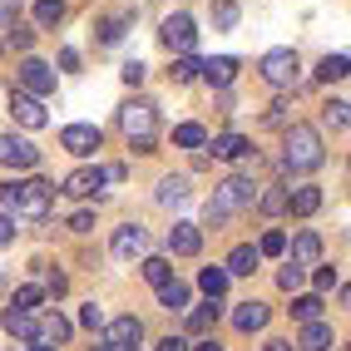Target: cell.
I'll return each instance as SVG.
<instances>
[{
  "instance_id": "6da1fadb",
  "label": "cell",
  "mask_w": 351,
  "mask_h": 351,
  "mask_svg": "<svg viewBox=\"0 0 351 351\" xmlns=\"http://www.w3.org/2000/svg\"><path fill=\"white\" fill-rule=\"evenodd\" d=\"M322 129L317 124H292L282 129V173H312L322 169Z\"/></svg>"
},
{
  "instance_id": "7a4b0ae2",
  "label": "cell",
  "mask_w": 351,
  "mask_h": 351,
  "mask_svg": "<svg viewBox=\"0 0 351 351\" xmlns=\"http://www.w3.org/2000/svg\"><path fill=\"white\" fill-rule=\"evenodd\" d=\"M119 129H124V138H129L134 154H154V144H158V104L154 99L124 104L119 109Z\"/></svg>"
},
{
  "instance_id": "3957f363",
  "label": "cell",
  "mask_w": 351,
  "mask_h": 351,
  "mask_svg": "<svg viewBox=\"0 0 351 351\" xmlns=\"http://www.w3.org/2000/svg\"><path fill=\"white\" fill-rule=\"evenodd\" d=\"M257 193H263V189H257V178L232 173V178H223L218 189H213V198H208V203L223 208V213L232 218V213H247V208H257Z\"/></svg>"
},
{
  "instance_id": "277c9868",
  "label": "cell",
  "mask_w": 351,
  "mask_h": 351,
  "mask_svg": "<svg viewBox=\"0 0 351 351\" xmlns=\"http://www.w3.org/2000/svg\"><path fill=\"white\" fill-rule=\"evenodd\" d=\"M257 75H263V84H272V89H287L302 75V60H297V50L277 45V50H267L263 60H257Z\"/></svg>"
},
{
  "instance_id": "5b68a950",
  "label": "cell",
  "mask_w": 351,
  "mask_h": 351,
  "mask_svg": "<svg viewBox=\"0 0 351 351\" xmlns=\"http://www.w3.org/2000/svg\"><path fill=\"white\" fill-rule=\"evenodd\" d=\"M15 80H20V89H25L30 99H40V104L50 99V95H55V84H60V80H55V64H50V60H35V55L20 60Z\"/></svg>"
},
{
  "instance_id": "8992f818",
  "label": "cell",
  "mask_w": 351,
  "mask_h": 351,
  "mask_svg": "<svg viewBox=\"0 0 351 351\" xmlns=\"http://www.w3.org/2000/svg\"><path fill=\"white\" fill-rule=\"evenodd\" d=\"M158 40H163V50H173V55H193V45H198V25H193V15H189V10L163 15Z\"/></svg>"
},
{
  "instance_id": "52a82bcc",
  "label": "cell",
  "mask_w": 351,
  "mask_h": 351,
  "mask_svg": "<svg viewBox=\"0 0 351 351\" xmlns=\"http://www.w3.org/2000/svg\"><path fill=\"white\" fill-rule=\"evenodd\" d=\"M0 163L15 173H30V169H40V149L25 134H0Z\"/></svg>"
},
{
  "instance_id": "ba28073f",
  "label": "cell",
  "mask_w": 351,
  "mask_h": 351,
  "mask_svg": "<svg viewBox=\"0 0 351 351\" xmlns=\"http://www.w3.org/2000/svg\"><path fill=\"white\" fill-rule=\"evenodd\" d=\"M109 252L119 257V263H129V257H149V228L144 223H119L109 238Z\"/></svg>"
},
{
  "instance_id": "9c48e42d",
  "label": "cell",
  "mask_w": 351,
  "mask_h": 351,
  "mask_svg": "<svg viewBox=\"0 0 351 351\" xmlns=\"http://www.w3.org/2000/svg\"><path fill=\"white\" fill-rule=\"evenodd\" d=\"M50 198H55V183H45V178H30L25 189H20V208H15V218L45 223V213H50Z\"/></svg>"
},
{
  "instance_id": "30bf717a",
  "label": "cell",
  "mask_w": 351,
  "mask_h": 351,
  "mask_svg": "<svg viewBox=\"0 0 351 351\" xmlns=\"http://www.w3.org/2000/svg\"><path fill=\"white\" fill-rule=\"evenodd\" d=\"M138 341H144V322H138L134 312L104 322V346H109V351H134Z\"/></svg>"
},
{
  "instance_id": "8fae6325",
  "label": "cell",
  "mask_w": 351,
  "mask_h": 351,
  "mask_svg": "<svg viewBox=\"0 0 351 351\" xmlns=\"http://www.w3.org/2000/svg\"><path fill=\"white\" fill-rule=\"evenodd\" d=\"M99 144H104L99 124H64V129H60V149H64V154H75V158H89Z\"/></svg>"
},
{
  "instance_id": "7c38bea8",
  "label": "cell",
  "mask_w": 351,
  "mask_h": 351,
  "mask_svg": "<svg viewBox=\"0 0 351 351\" xmlns=\"http://www.w3.org/2000/svg\"><path fill=\"white\" fill-rule=\"evenodd\" d=\"M208 154H213V158H223V163H252L257 154H252V144H247V138L243 134H213V138H208Z\"/></svg>"
},
{
  "instance_id": "4fadbf2b",
  "label": "cell",
  "mask_w": 351,
  "mask_h": 351,
  "mask_svg": "<svg viewBox=\"0 0 351 351\" xmlns=\"http://www.w3.org/2000/svg\"><path fill=\"white\" fill-rule=\"evenodd\" d=\"M10 119L25 124V129H45V124H50V114H45V104L30 99L25 89H10Z\"/></svg>"
},
{
  "instance_id": "5bb4252c",
  "label": "cell",
  "mask_w": 351,
  "mask_h": 351,
  "mask_svg": "<svg viewBox=\"0 0 351 351\" xmlns=\"http://www.w3.org/2000/svg\"><path fill=\"white\" fill-rule=\"evenodd\" d=\"M238 75H243V60L238 55H213V60H203V69H198V80H208L213 89H228Z\"/></svg>"
},
{
  "instance_id": "9a60e30c",
  "label": "cell",
  "mask_w": 351,
  "mask_h": 351,
  "mask_svg": "<svg viewBox=\"0 0 351 351\" xmlns=\"http://www.w3.org/2000/svg\"><path fill=\"white\" fill-rule=\"evenodd\" d=\"M267 317H272V307L267 302H238V307H232V332H243V337H252V332H263L267 326Z\"/></svg>"
},
{
  "instance_id": "2e32d148",
  "label": "cell",
  "mask_w": 351,
  "mask_h": 351,
  "mask_svg": "<svg viewBox=\"0 0 351 351\" xmlns=\"http://www.w3.org/2000/svg\"><path fill=\"white\" fill-rule=\"evenodd\" d=\"M203 252V228L198 223H173L169 228V257H198Z\"/></svg>"
},
{
  "instance_id": "e0dca14e",
  "label": "cell",
  "mask_w": 351,
  "mask_h": 351,
  "mask_svg": "<svg viewBox=\"0 0 351 351\" xmlns=\"http://www.w3.org/2000/svg\"><path fill=\"white\" fill-rule=\"evenodd\" d=\"M64 193L69 198H89V193H104V169H99V163H95V169H75V173H69L64 178Z\"/></svg>"
},
{
  "instance_id": "ac0fdd59",
  "label": "cell",
  "mask_w": 351,
  "mask_h": 351,
  "mask_svg": "<svg viewBox=\"0 0 351 351\" xmlns=\"http://www.w3.org/2000/svg\"><path fill=\"white\" fill-rule=\"evenodd\" d=\"M287 263H297V267H317V263H322V232L302 228L297 238H292V257H287Z\"/></svg>"
},
{
  "instance_id": "d6986e66",
  "label": "cell",
  "mask_w": 351,
  "mask_h": 351,
  "mask_svg": "<svg viewBox=\"0 0 351 351\" xmlns=\"http://www.w3.org/2000/svg\"><path fill=\"white\" fill-rule=\"evenodd\" d=\"M322 208V189L317 183H297V189H287V213L292 218H312Z\"/></svg>"
},
{
  "instance_id": "ffe728a7",
  "label": "cell",
  "mask_w": 351,
  "mask_h": 351,
  "mask_svg": "<svg viewBox=\"0 0 351 351\" xmlns=\"http://www.w3.org/2000/svg\"><path fill=\"white\" fill-rule=\"evenodd\" d=\"M257 267H263V252H257L252 243H238V247L228 252V263H223V272H228V277H252Z\"/></svg>"
},
{
  "instance_id": "44dd1931",
  "label": "cell",
  "mask_w": 351,
  "mask_h": 351,
  "mask_svg": "<svg viewBox=\"0 0 351 351\" xmlns=\"http://www.w3.org/2000/svg\"><path fill=\"white\" fill-rule=\"evenodd\" d=\"M154 198H158V208H183L189 203V173H163Z\"/></svg>"
},
{
  "instance_id": "7402d4cb",
  "label": "cell",
  "mask_w": 351,
  "mask_h": 351,
  "mask_svg": "<svg viewBox=\"0 0 351 351\" xmlns=\"http://www.w3.org/2000/svg\"><path fill=\"white\" fill-rule=\"evenodd\" d=\"M302 351H326V346H337V326L332 322H307L302 326V337H297Z\"/></svg>"
},
{
  "instance_id": "603a6c76",
  "label": "cell",
  "mask_w": 351,
  "mask_h": 351,
  "mask_svg": "<svg viewBox=\"0 0 351 351\" xmlns=\"http://www.w3.org/2000/svg\"><path fill=\"white\" fill-rule=\"evenodd\" d=\"M0 326H5L10 337H20V341H35V337H40L35 312H15V307H5V312H0Z\"/></svg>"
},
{
  "instance_id": "cb8c5ba5",
  "label": "cell",
  "mask_w": 351,
  "mask_h": 351,
  "mask_svg": "<svg viewBox=\"0 0 351 351\" xmlns=\"http://www.w3.org/2000/svg\"><path fill=\"white\" fill-rule=\"evenodd\" d=\"M223 302H203V307H189V337H213Z\"/></svg>"
},
{
  "instance_id": "d4e9b609",
  "label": "cell",
  "mask_w": 351,
  "mask_h": 351,
  "mask_svg": "<svg viewBox=\"0 0 351 351\" xmlns=\"http://www.w3.org/2000/svg\"><path fill=\"white\" fill-rule=\"evenodd\" d=\"M228 282H232V277L223 272V263H218V267H198V292H203L208 302H223V297H228Z\"/></svg>"
},
{
  "instance_id": "484cf974",
  "label": "cell",
  "mask_w": 351,
  "mask_h": 351,
  "mask_svg": "<svg viewBox=\"0 0 351 351\" xmlns=\"http://www.w3.org/2000/svg\"><path fill=\"white\" fill-rule=\"evenodd\" d=\"M154 292H158V307H163V312H189V282L169 277V282L154 287Z\"/></svg>"
},
{
  "instance_id": "4316f807",
  "label": "cell",
  "mask_w": 351,
  "mask_h": 351,
  "mask_svg": "<svg viewBox=\"0 0 351 351\" xmlns=\"http://www.w3.org/2000/svg\"><path fill=\"white\" fill-rule=\"evenodd\" d=\"M69 337H75V326H69V317H60V312H50L40 322V337L35 341H50V346H64Z\"/></svg>"
},
{
  "instance_id": "83f0119b",
  "label": "cell",
  "mask_w": 351,
  "mask_h": 351,
  "mask_svg": "<svg viewBox=\"0 0 351 351\" xmlns=\"http://www.w3.org/2000/svg\"><path fill=\"white\" fill-rule=\"evenodd\" d=\"M173 149H189V154L208 149V129H203L198 119H189V124H178V129H173Z\"/></svg>"
},
{
  "instance_id": "f1b7e54d",
  "label": "cell",
  "mask_w": 351,
  "mask_h": 351,
  "mask_svg": "<svg viewBox=\"0 0 351 351\" xmlns=\"http://www.w3.org/2000/svg\"><path fill=\"white\" fill-rule=\"evenodd\" d=\"M346 75H351V60H346V55H322V60H317V80H322V84H337V80H346Z\"/></svg>"
},
{
  "instance_id": "f546056e",
  "label": "cell",
  "mask_w": 351,
  "mask_h": 351,
  "mask_svg": "<svg viewBox=\"0 0 351 351\" xmlns=\"http://www.w3.org/2000/svg\"><path fill=\"white\" fill-rule=\"evenodd\" d=\"M322 307H326V302H322L317 292H307V297H297L287 312H292V322H302V326H307V322H322Z\"/></svg>"
},
{
  "instance_id": "4dcf8cb0",
  "label": "cell",
  "mask_w": 351,
  "mask_h": 351,
  "mask_svg": "<svg viewBox=\"0 0 351 351\" xmlns=\"http://www.w3.org/2000/svg\"><path fill=\"white\" fill-rule=\"evenodd\" d=\"M257 213H267V218H282L287 213V189H282V183H272L267 193H257Z\"/></svg>"
},
{
  "instance_id": "1f68e13d",
  "label": "cell",
  "mask_w": 351,
  "mask_h": 351,
  "mask_svg": "<svg viewBox=\"0 0 351 351\" xmlns=\"http://www.w3.org/2000/svg\"><path fill=\"white\" fill-rule=\"evenodd\" d=\"M138 272H144L149 287H163V282L173 277V263H169V257H144V263H138Z\"/></svg>"
},
{
  "instance_id": "d6a6232c",
  "label": "cell",
  "mask_w": 351,
  "mask_h": 351,
  "mask_svg": "<svg viewBox=\"0 0 351 351\" xmlns=\"http://www.w3.org/2000/svg\"><path fill=\"white\" fill-rule=\"evenodd\" d=\"M10 307H15V312H40V307H45V287H35V282H25V287H15V297H10Z\"/></svg>"
},
{
  "instance_id": "836d02e7",
  "label": "cell",
  "mask_w": 351,
  "mask_h": 351,
  "mask_svg": "<svg viewBox=\"0 0 351 351\" xmlns=\"http://www.w3.org/2000/svg\"><path fill=\"white\" fill-rule=\"evenodd\" d=\"M322 124L326 129H351V104L346 99H326L322 104Z\"/></svg>"
},
{
  "instance_id": "e575fe53",
  "label": "cell",
  "mask_w": 351,
  "mask_h": 351,
  "mask_svg": "<svg viewBox=\"0 0 351 351\" xmlns=\"http://www.w3.org/2000/svg\"><path fill=\"white\" fill-rule=\"evenodd\" d=\"M64 20V0H35V25L40 30H55Z\"/></svg>"
},
{
  "instance_id": "d590c367",
  "label": "cell",
  "mask_w": 351,
  "mask_h": 351,
  "mask_svg": "<svg viewBox=\"0 0 351 351\" xmlns=\"http://www.w3.org/2000/svg\"><path fill=\"white\" fill-rule=\"evenodd\" d=\"M238 20H243L238 0H218L213 5V30H238Z\"/></svg>"
},
{
  "instance_id": "8d00e7d4",
  "label": "cell",
  "mask_w": 351,
  "mask_h": 351,
  "mask_svg": "<svg viewBox=\"0 0 351 351\" xmlns=\"http://www.w3.org/2000/svg\"><path fill=\"white\" fill-rule=\"evenodd\" d=\"M252 247L263 252V257H282V252H287V232H282V228H267V232H263V238H257Z\"/></svg>"
},
{
  "instance_id": "74e56055",
  "label": "cell",
  "mask_w": 351,
  "mask_h": 351,
  "mask_svg": "<svg viewBox=\"0 0 351 351\" xmlns=\"http://www.w3.org/2000/svg\"><path fill=\"white\" fill-rule=\"evenodd\" d=\"M198 69H203V60H198V55H178L169 75H173V84H193V80H198Z\"/></svg>"
},
{
  "instance_id": "f35d334b",
  "label": "cell",
  "mask_w": 351,
  "mask_h": 351,
  "mask_svg": "<svg viewBox=\"0 0 351 351\" xmlns=\"http://www.w3.org/2000/svg\"><path fill=\"white\" fill-rule=\"evenodd\" d=\"M263 124H267V129H292V124H297V119H292V104H287V99H272V109L263 114Z\"/></svg>"
},
{
  "instance_id": "ab89813d",
  "label": "cell",
  "mask_w": 351,
  "mask_h": 351,
  "mask_svg": "<svg viewBox=\"0 0 351 351\" xmlns=\"http://www.w3.org/2000/svg\"><path fill=\"white\" fill-rule=\"evenodd\" d=\"M20 189H25L20 178H0V213H10V218H15V208H20Z\"/></svg>"
},
{
  "instance_id": "60d3db41",
  "label": "cell",
  "mask_w": 351,
  "mask_h": 351,
  "mask_svg": "<svg viewBox=\"0 0 351 351\" xmlns=\"http://www.w3.org/2000/svg\"><path fill=\"white\" fill-rule=\"evenodd\" d=\"M124 25H129V15H109V20H99V45H119V40H124Z\"/></svg>"
},
{
  "instance_id": "b9f144b4",
  "label": "cell",
  "mask_w": 351,
  "mask_h": 351,
  "mask_svg": "<svg viewBox=\"0 0 351 351\" xmlns=\"http://www.w3.org/2000/svg\"><path fill=\"white\" fill-rule=\"evenodd\" d=\"M302 282H307V267H297V263H282V272H277V287H282V292H297Z\"/></svg>"
},
{
  "instance_id": "7bdbcfd3",
  "label": "cell",
  "mask_w": 351,
  "mask_h": 351,
  "mask_svg": "<svg viewBox=\"0 0 351 351\" xmlns=\"http://www.w3.org/2000/svg\"><path fill=\"white\" fill-rule=\"evenodd\" d=\"M80 326H84V332H104V312H99V302H84V307H80Z\"/></svg>"
},
{
  "instance_id": "ee69618b",
  "label": "cell",
  "mask_w": 351,
  "mask_h": 351,
  "mask_svg": "<svg viewBox=\"0 0 351 351\" xmlns=\"http://www.w3.org/2000/svg\"><path fill=\"white\" fill-rule=\"evenodd\" d=\"M312 287H317V297H326L337 287V267H326V263H317V272H312Z\"/></svg>"
},
{
  "instance_id": "f6af8a7d",
  "label": "cell",
  "mask_w": 351,
  "mask_h": 351,
  "mask_svg": "<svg viewBox=\"0 0 351 351\" xmlns=\"http://www.w3.org/2000/svg\"><path fill=\"white\" fill-rule=\"evenodd\" d=\"M119 75H124V84H144V75H149V64H144V60H129V64L119 69Z\"/></svg>"
},
{
  "instance_id": "bcb514c9",
  "label": "cell",
  "mask_w": 351,
  "mask_h": 351,
  "mask_svg": "<svg viewBox=\"0 0 351 351\" xmlns=\"http://www.w3.org/2000/svg\"><path fill=\"white\" fill-rule=\"evenodd\" d=\"M69 232H95V213H89V208H80V213L69 218Z\"/></svg>"
},
{
  "instance_id": "7dc6e473",
  "label": "cell",
  "mask_w": 351,
  "mask_h": 351,
  "mask_svg": "<svg viewBox=\"0 0 351 351\" xmlns=\"http://www.w3.org/2000/svg\"><path fill=\"white\" fill-rule=\"evenodd\" d=\"M193 341L189 337H178V332H169V337H158V351H189Z\"/></svg>"
},
{
  "instance_id": "c3c4849f",
  "label": "cell",
  "mask_w": 351,
  "mask_h": 351,
  "mask_svg": "<svg viewBox=\"0 0 351 351\" xmlns=\"http://www.w3.org/2000/svg\"><path fill=\"white\" fill-rule=\"evenodd\" d=\"M15 232H20L15 218H10V213H0V247H10V243H15Z\"/></svg>"
},
{
  "instance_id": "681fc988",
  "label": "cell",
  "mask_w": 351,
  "mask_h": 351,
  "mask_svg": "<svg viewBox=\"0 0 351 351\" xmlns=\"http://www.w3.org/2000/svg\"><path fill=\"white\" fill-rule=\"evenodd\" d=\"M35 45V30H10V50H30Z\"/></svg>"
},
{
  "instance_id": "f907efd6",
  "label": "cell",
  "mask_w": 351,
  "mask_h": 351,
  "mask_svg": "<svg viewBox=\"0 0 351 351\" xmlns=\"http://www.w3.org/2000/svg\"><path fill=\"white\" fill-rule=\"evenodd\" d=\"M0 30H15V0H0Z\"/></svg>"
},
{
  "instance_id": "816d5d0a",
  "label": "cell",
  "mask_w": 351,
  "mask_h": 351,
  "mask_svg": "<svg viewBox=\"0 0 351 351\" xmlns=\"http://www.w3.org/2000/svg\"><path fill=\"white\" fill-rule=\"evenodd\" d=\"M45 292H50V297H64V292H69V277H64V272H50V287H45Z\"/></svg>"
},
{
  "instance_id": "f5cc1de1",
  "label": "cell",
  "mask_w": 351,
  "mask_h": 351,
  "mask_svg": "<svg viewBox=\"0 0 351 351\" xmlns=\"http://www.w3.org/2000/svg\"><path fill=\"white\" fill-rule=\"evenodd\" d=\"M60 69H80V50H60Z\"/></svg>"
},
{
  "instance_id": "db71d44e",
  "label": "cell",
  "mask_w": 351,
  "mask_h": 351,
  "mask_svg": "<svg viewBox=\"0 0 351 351\" xmlns=\"http://www.w3.org/2000/svg\"><path fill=\"white\" fill-rule=\"evenodd\" d=\"M189 351H223V341L218 337H198V346H189Z\"/></svg>"
},
{
  "instance_id": "11a10c76",
  "label": "cell",
  "mask_w": 351,
  "mask_h": 351,
  "mask_svg": "<svg viewBox=\"0 0 351 351\" xmlns=\"http://www.w3.org/2000/svg\"><path fill=\"white\" fill-rule=\"evenodd\" d=\"M263 351H297V346H292V341H287V337H272V341H267V346H263Z\"/></svg>"
},
{
  "instance_id": "9f6ffc18",
  "label": "cell",
  "mask_w": 351,
  "mask_h": 351,
  "mask_svg": "<svg viewBox=\"0 0 351 351\" xmlns=\"http://www.w3.org/2000/svg\"><path fill=\"white\" fill-rule=\"evenodd\" d=\"M30 351H60V346H50V341H30Z\"/></svg>"
},
{
  "instance_id": "6f0895ef",
  "label": "cell",
  "mask_w": 351,
  "mask_h": 351,
  "mask_svg": "<svg viewBox=\"0 0 351 351\" xmlns=\"http://www.w3.org/2000/svg\"><path fill=\"white\" fill-rule=\"evenodd\" d=\"M341 307H351V282H346V287H341Z\"/></svg>"
},
{
  "instance_id": "680465c9",
  "label": "cell",
  "mask_w": 351,
  "mask_h": 351,
  "mask_svg": "<svg viewBox=\"0 0 351 351\" xmlns=\"http://www.w3.org/2000/svg\"><path fill=\"white\" fill-rule=\"evenodd\" d=\"M89 351H109V346H104V341H99V346H89Z\"/></svg>"
},
{
  "instance_id": "91938a15",
  "label": "cell",
  "mask_w": 351,
  "mask_h": 351,
  "mask_svg": "<svg viewBox=\"0 0 351 351\" xmlns=\"http://www.w3.org/2000/svg\"><path fill=\"white\" fill-rule=\"evenodd\" d=\"M0 292H5V277H0Z\"/></svg>"
},
{
  "instance_id": "94428289",
  "label": "cell",
  "mask_w": 351,
  "mask_h": 351,
  "mask_svg": "<svg viewBox=\"0 0 351 351\" xmlns=\"http://www.w3.org/2000/svg\"><path fill=\"white\" fill-rule=\"evenodd\" d=\"M346 169H351V154H346Z\"/></svg>"
},
{
  "instance_id": "6125c7cd",
  "label": "cell",
  "mask_w": 351,
  "mask_h": 351,
  "mask_svg": "<svg viewBox=\"0 0 351 351\" xmlns=\"http://www.w3.org/2000/svg\"><path fill=\"white\" fill-rule=\"evenodd\" d=\"M346 351H351V346H346Z\"/></svg>"
}]
</instances>
